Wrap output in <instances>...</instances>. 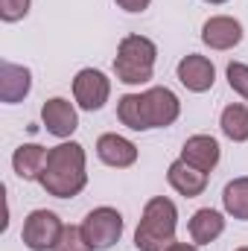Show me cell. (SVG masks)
<instances>
[{
  "mask_svg": "<svg viewBox=\"0 0 248 251\" xmlns=\"http://www.w3.org/2000/svg\"><path fill=\"white\" fill-rule=\"evenodd\" d=\"M82 234H85V240H88V246L94 251H105L111 249V246H117L120 243V237H123V213L117 210V207H108V204H102V207H94V210H88V216L82 219Z\"/></svg>",
  "mask_w": 248,
  "mask_h": 251,
  "instance_id": "5",
  "label": "cell"
},
{
  "mask_svg": "<svg viewBox=\"0 0 248 251\" xmlns=\"http://www.w3.org/2000/svg\"><path fill=\"white\" fill-rule=\"evenodd\" d=\"M29 91H32V73H29V67L15 64V62L0 64V100L6 105L21 102Z\"/></svg>",
  "mask_w": 248,
  "mask_h": 251,
  "instance_id": "13",
  "label": "cell"
},
{
  "mask_svg": "<svg viewBox=\"0 0 248 251\" xmlns=\"http://www.w3.org/2000/svg\"><path fill=\"white\" fill-rule=\"evenodd\" d=\"M222 158V149H219V140L210 137V134H193L187 137L184 146H181V161H187L190 167L201 170V173H213L216 164Z\"/></svg>",
  "mask_w": 248,
  "mask_h": 251,
  "instance_id": "12",
  "label": "cell"
},
{
  "mask_svg": "<svg viewBox=\"0 0 248 251\" xmlns=\"http://www.w3.org/2000/svg\"><path fill=\"white\" fill-rule=\"evenodd\" d=\"M237 251H248V246H240V249H237Z\"/></svg>",
  "mask_w": 248,
  "mask_h": 251,
  "instance_id": "25",
  "label": "cell"
},
{
  "mask_svg": "<svg viewBox=\"0 0 248 251\" xmlns=\"http://www.w3.org/2000/svg\"><path fill=\"white\" fill-rule=\"evenodd\" d=\"M38 184L47 190V196H56V199L79 196L85 190V184H88L85 146L76 143V140H62L59 146H53L50 155H47V167H44Z\"/></svg>",
  "mask_w": 248,
  "mask_h": 251,
  "instance_id": "2",
  "label": "cell"
},
{
  "mask_svg": "<svg viewBox=\"0 0 248 251\" xmlns=\"http://www.w3.org/2000/svg\"><path fill=\"white\" fill-rule=\"evenodd\" d=\"M53 251H94V249L88 246V240H85L79 225H64L62 237H59V243H56Z\"/></svg>",
  "mask_w": 248,
  "mask_h": 251,
  "instance_id": "19",
  "label": "cell"
},
{
  "mask_svg": "<svg viewBox=\"0 0 248 251\" xmlns=\"http://www.w3.org/2000/svg\"><path fill=\"white\" fill-rule=\"evenodd\" d=\"M225 234V216L213 207H201L190 219V240L196 246H210Z\"/></svg>",
  "mask_w": 248,
  "mask_h": 251,
  "instance_id": "16",
  "label": "cell"
},
{
  "mask_svg": "<svg viewBox=\"0 0 248 251\" xmlns=\"http://www.w3.org/2000/svg\"><path fill=\"white\" fill-rule=\"evenodd\" d=\"M32 0H0V21L3 24H18L29 15Z\"/></svg>",
  "mask_w": 248,
  "mask_h": 251,
  "instance_id": "21",
  "label": "cell"
},
{
  "mask_svg": "<svg viewBox=\"0 0 248 251\" xmlns=\"http://www.w3.org/2000/svg\"><path fill=\"white\" fill-rule=\"evenodd\" d=\"M204 3H210V6H222V3H228V0H204Z\"/></svg>",
  "mask_w": 248,
  "mask_h": 251,
  "instance_id": "24",
  "label": "cell"
},
{
  "mask_svg": "<svg viewBox=\"0 0 248 251\" xmlns=\"http://www.w3.org/2000/svg\"><path fill=\"white\" fill-rule=\"evenodd\" d=\"M167 251H198V246H196V243H178V240H175Z\"/></svg>",
  "mask_w": 248,
  "mask_h": 251,
  "instance_id": "23",
  "label": "cell"
},
{
  "mask_svg": "<svg viewBox=\"0 0 248 251\" xmlns=\"http://www.w3.org/2000/svg\"><path fill=\"white\" fill-rule=\"evenodd\" d=\"M178 231V207L167 196H152L143 204L137 231H134V249L137 251H167L175 243Z\"/></svg>",
  "mask_w": 248,
  "mask_h": 251,
  "instance_id": "3",
  "label": "cell"
},
{
  "mask_svg": "<svg viewBox=\"0 0 248 251\" xmlns=\"http://www.w3.org/2000/svg\"><path fill=\"white\" fill-rule=\"evenodd\" d=\"M111 97V79L97 67H82L73 76V100L82 111H99L105 108Z\"/></svg>",
  "mask_w": 248,
  "mask_h": 251,
  "instance_id": "7",
  "label": "cell"
},
{
  "mask_svg": "<svg viewBox=\"0 0 248 251\" xmlns=\"http://www.w3.org/2000/svg\"><path fill=\"white\" fill-rule=\"evenodd\" d=\"M243 24L231 15H213L201 24V41L210 47V50H234L240 41H243Z\"/></svg>",
  "mask_w": 248,
  "mask_h": 251,
  "instance_id": "9",
  "label": "cell"
},
{
  "mask_svg": "<svg viewBox=\"0 0 248 251\" xmlns=\"http://www.w3.org/2000/svg\"><path fill=\"white\" fill-rule=\"evenodd\" d=\"M158 44L146 35H125L117 44L114 56V76L123 85H146L155 76Z\"/></svg>",
  "mask_w": 248,
  "mask_h": 251,
  "instance_id": "4",
  "label": "cell"
},
{
  "mask_svg": "<svg viewBox=\"0 0 248 251\" xmlns=\"http://www.w3.org/2000/svg\"><path fill=\"white\" fill-rule=\"evenodd\" d=\"M175 76H178V82L184 85L190 94H204L216 82V67H213V62L207 56L187 53L184 59L178 62V67H175Z\"/></svg>",
  "mask_w": 248,
  "mask_h": 251,
  "instance_id": "8",
  "label": "cell"
},
{
  "mask_svg": "<svg viewBox=\"0 0 248 251\" xmlns=\"http://www.w3.org/2000/svg\"><path fill=\"white\" fill-rule=\"evenodd\" d=\"M219 128L228 140L246 143L248 140V105L246 102H231L219 114Z\"/></svg>",
  "mask_w": 248,
  "mask_h": 251,
  "instance_id": "17",
  "label": "cell"
},
{
  "mask_svg": "<svg viewBox=\"0 0 248 251\" xmlns=\"http://www.w3.org/2000/svg\"><path fill=\"white\" fill-rule=\"evenodd\" d=\"M97 158L105 164V167H114V170H128L137 164V146L117 134V131H105L97 137Z\"/></svg>",
  "mask_w": 248,
  "mask_h": 251,
  "instance_id": "11",
  "label": "cell"
},
{
  "mask_svg": "<svg viewBox=\"0 0 248 251\" xmlns=\"http://www.w3.org/2000/svg\"><path fill=\"white\" fill-rule=\"evenodd\" d=\"M47 155L50 149L38 146V143H21L12 155V170L21 181H41V173L47 167Z\"/></svg>",
  "mask_w": 248,
  "mask_h": 251,
  "instance_id": "15",
  "label": "cell"
},
{
  "mask_svg": "<svg viewBox=\"0 0 248 251\" xmlns=\"http://www.w3.org/2000/svg\"><path fill=\"white\" fill-rule=\"evenodd\" d=\"M41 123L44 128L59 137V140H67L76 128H79V114H76V105L64 97H53L41 105Z\"/></svg>",
  "mask_w": 248,
  "mask_h": 251,
  "instance_id": "10",
  "label": "cell"
},
{
  "mask_svg": "<svg viewBox=\"0 0 248 251\" xmlns=\"http://www.w3.org/2000/svg\"><path fill=\"white\" fill-rule=\"evenodd\" d=\"M225 76H228L231 91L248 102V64L246 62H231L225 67Z\"/></svg>",
  "mask_w": 248,
  "mask_h": 251,
  "instance_id": "20",
  "label": "cell"
},
{
  "mask_svg": "<svg viewBox=\"0 0 248 251\" xmlns=\"http://www.w3.org/2000/svg\"><path fill=\"white\" fill-rule=\"evenodd\" d=\"M178 117H181V100L164 85H155L143 94H123L117 100V120L131 131L167 128Z\"/></svg>",
  "mask_w": 248,
  "mask_h": 251,
  "instance_id": "1",
  "label": "cell"
},
{
  "mask_svg": "<svg viewBox=\"0 0 248 251\" xmlns=\"http://www.w3.org/2000/svg\"><path fill=\"white\" fill-rule=\"evenodd\" d=\"M114 3H117L123 12H131V15H137V12H146L152 0H114Z\"/></svg>",
  "mask_w": 248,
  "mask_h": 251,
  "instance_id": "22",
  "label": "cell"
},
{
  "mask_svg": "<svg viewBox=\"0 0 248 251\" xmlns=\"http://www.w3.org/2000/svg\"><path fill=\"white\" fill-rule=\"evenodd\" d=\"M62 231H64V222L59 219V213H53L47 207H38L24 219L21 240L29 251H53L59 237H62Z\"/></svg>",
  "mask_w": 248,
  "mask_h": 251,
  "instance_id": "6",
  "label": "cell"
},
{
  "mask_svg": "<svg viewBox=\"0 0 248 251\" xmlns=\"http://www.w3.org/2000/svg\"><path fill=\"white\" fill-rule=\"evenodd\" d=\"M167 181H170V187L175 190L178 196L196 199V196H201V193L207 190V173H201V170L190 167L187 161L175 158V161L170 164V170H167Z\"/></svg>",
  "mask_w": 248,
  "mask_h": 251,
  "instance_id": "14",
  "label": "cell"
},
{
  "mask_svg": "<svg viewBox=\"0 0 248 251\" xmlns=\"http://www.w3.org/2000/svg\"><path fill=\"white\" fill-rule=\"evenodd\" d=\"M222 207L228 216L248 222V176H240L234 181H228L222 190Z\"/></svg>",
  "mask_w": 248,
  "mask_h": 251,
  "instance_id": "18",
  "label": "cell"
}]
</instances>
